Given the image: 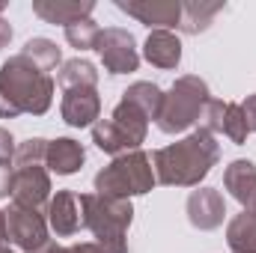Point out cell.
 I'll use <instances>...</instances> for the list:
<instances>
[{
  "label": "cell",
  "mask_w": 256,
  "mask_h": 253,
  "mask_svg": "<svg viewBox=\"0 0 256 253\" xmlns=\"http://www.w3.org/2000/svg\"><path fill=\"white\" fill-rule=\"evenodd\" d=\"M122 98L131 102L137 110H143L149 120H155L158 110H161V98H164V92H161V86H155V84H149V80H140V84L128 86L126 92H122Z\"/></svg>",
  "instance_id": "cell-21"
},
{
  "label": "cell",
  "mask_w": 256,
  "mask_h": 253,
  "mask_svg": "<svg viewBox=\"0 0 256 253\" xmlns=\"http://www.w3.org/2000/svg\"><path fill=\"white\" fill-rule=\"evenodd\" d=\"M155 167L146 152H126L116 155L98 176H96V194L116 196V200H131L140 194H149L155 188Z\"/></svg>",
  "instance_id": "cell-5"
},
{
  "label": "cell",
  "mask_w": 256,
  "mask_h": 253,
  "mask_svg": "<svg viewBox=\"0 0 256 253\" xmlns=\"http://www.w3.org/2000/svg\"><path fill=\"white\" fill-rule=\"evenodd\" d=\"M208 84L196 74H182L170 92H164L161 98V110L155 116V126L164 134H182L191 126L200 122L206 104H208Z\"/></svg>",
  "instance_id": "cell-4"
},
{
  "label": "cell",
  "mask_w": 256,
  "mask_h": 253,
  "mask_svg": "<svg viewBox=\"0 0 256 253\" xmlns=\"http://www.w3.org/2000/svg\"><path fill=\"white\" fill-rule=\"evenodd\" d=\"M120 12H126L131 18H137L140 24L152 27V30H179L182 21V3L179 0H120L116 3Z\"/></svg>",
  "instance_id": "cell-10"
},
{
  "label": "cell",
  "mask_w": 256,
  "mask_h": 253,
  "mask_svg": "<svg viewBox=\"0 0 256 253\" xmlns=\"http://www.w3.org/2000/svg\"><path fill=\"white\" fill-rule=\"evenodd\" d=\"M224 114H226V102L208 98V104H206V110H202V116H200L196 126L202 128V131H208V134H220L224 131Z\"/></svg>",
  "instance_id": "cell-26"
},
{
  "label": "cell",
  "mask_w": 256,
  "mask_h": 253,
  "mask_svg": "<svg viewBox=\"0 0 256 253\" xmlns=\"http://www.w3.org/2000/svg\"><path fill=\"white\" fill-rule=\"evenodd\" d=\"M224 188L232 194V200L244 208V212H254L256 208V164L254 161H232L224 173Z\"/></svg>",
  "instance_id": "cell-14"
},
{
  "label": "cell",
  "mask_w": 256,
  "mask_h": 253,
  "mask_svg": "<svg viewBox=\"0 0 256 253\" xmlns=\"http://www.w3.org/2000/svg\"><path fill=\"white\" fill-rule=\"evenodd\" d=\"M51 202V176L48 170L39 167H15L12 176V206L45 212Z\"/></svg>",
  "instance_id": "cell-9"
},
{
  "label": "cell",
  "mask_w": 256,
  "mask_h": 253,
  "mask_svg": "<svg viewBox=\"0 0 256 253\" xmlns=\"http://www.w3.org/2000/svg\"><path fill=\"white\" fill-rule=\"evenodd\" d=\"M224 218H226V200L218 188H200L188 196V220L194 230L212 232L224 226Z\"/></svg>",
  "instance_id": "cell-13"
},
{
  "label": "cell",
  "mask_w": 256,
  "mask_h": 253,
  "mask_svg": "<svg viewBox=\"0 0 256 253\" xmlns=\"http://www.w3.org/2000/svg\"><path fill=\"white\" fill-rule=\"evenodd\" d=\"M57 84H60V90H68V86H98V72H96V66L90 60L74 57V60L60 66Z\"/></svg>",
  "instance_id": "cell-20"
},
{
  "label": "cell",
  "mask_w": 256,
  "mask_h": 253,
  "mask_svg": "<svg viewBox=\"0 0 256 253\" xmlns=\"http://www.w3.org/2000/svg\"><path fill=\"white\" fill-rule=\"evenodd\" d=\"M63 253H108L98 242H84V244H72V248H63Z\"/></svg>",
  "instance_id": "cell-30"
},
{
  "label": "cell",
  "mask_w": 256,
  "mask_h": 253,
  "mask_svg": "<svg viewBox=\"0 0 256 253\" xmlns=\"http://www.w3.org/2000/svg\"><path fill=\"white\" fill-rule=\"evenodd\" d=\"M9 42H12V27H9L6 18H0V51H3Z\"/></svg>",
  "instance_id": "cell-32"
},
{
  "label": "cell",
  "mask_w": 256,
  "mask_h": 253,
  "mask_svg": "<svg viewBox=\"0 0 256 253\" xmlns=\"http://www.w3.org/2000/svg\"><path fill=\"white\" fill-rule=\"evenodd\" d=\"M48 226L60 236L72 238L84 230V202L80 194L74 190H57V196H51L48 202Z\"/></svg>",
  "instance_id": "cell-12"
},
{
  "label": "cell",
  "mask_w": 256,
  "mask_h": 253,
  "mask_svg": "<svg viewBox=\"0 0 256 253\" xmlns=\"http://www.w3.org/2000/svg\"><path fill=\"white\" fill-rule=\"evenodd\" d=\"M60 114L72 128H90L102 116V98L98 86H68L63 90V104Z\"/></svg>",
  "instance_id": "cell-11"
},
{
  "label": "cell",
  "mask_w": 256,
  "mask_h": 253,
  "mask_svg": "<svg viewBox=\"0 0 256 253\" xmlns=\"http://www.w3.org/2000/svg\"><path fill=\"white\" fill-rule=\"evenodd\" d=\"M21 54L30 57L33 63L39 66V68H45V72H51V68H57V66L63 63V54H60L57 42H51V39H30Z\"/></svg>",
  "instance_id": "cell-22"
},
{
  "label": "cell",
  "mask_w": 256,
  "mask_h": 253,
  "mask_svg": "<svg viewBox=\"0 0 256 253\" xmlns=\"http://www.w3.org/2000/svg\"><path fill=\"white\" fill-rule=\"evenodd\" d=\"M86 161V152L78 140L72 137H57V140H48V155H45V167L57 176H72L84 167Z\"/></svg>",
  "instance_id": "cell-15"
},
{
  "label": "cell",
  "mask_w": 256,
  "mask_h": 253,
  "mask_svg": "<svg viewBox=\"0 0 256 253\" xmlns=\"http://www.w3.org/2000/svg\"><path fill=\"white\" fill-rule=\"evenodd\" d=\"M84 226L108 253H128V226L134 220L131 200H116L104 194H80Z\"/></svg>",
  "instance_id": "cell-3"
},
{
  "label": "cell",
  "mask_w": 256,
  "mask_h": 253,
  "mask_svg": "<svg viewBox=\"0 0 256 253\" xmlns=\"http://www.w3.org/2000/svg\"><path fill=\"white\" fill-rule=\"evenodd\" d=\"M3 214H6V238L18 253H36L51 242L48 238V220L42 212L12 206Z\"/></svg>",
  "instance_id": "cell-7"
},
{
  "label": "cell",
  "mask_w": 256,
  "mask_h": 253,
  "mask_svg": "<svg viewBox=\"0 0 256 253\" xmlns=\"http://www.w3.org/2000/svg\"><path fill=\"white\" fill-rule=\"evenodd\" d=\"M15 137L6 131V128H0V164H12L15 161Z\"/></svg>",
  "instance_id": "cell-27"
},
{
  "label": "cell",
  "mask_w": 256,
  "mask_h": 253,
  "mask_svg": "<svg viewBox=\"0 0 256 253\" xmlns=\"http://www.w3.org/2000/svg\"><path fill=\"white\" fill-rule=\"evenodd\" d=\"M254 214H256V208H254Z\"/></svg>",
  "instance_id": "cell-33"
},
{
  "label": "cell",
  "mask_w": 256,
  "mask_h": 253,
  "mask_svg": "<svg viewBox=\"0 0 256 253\" xmlns=\"http://www.w3.org/2000/svg\"><path fill=\"white\" fill-rule=\"evenodd\" d=\"M220 134H226L236 146H242L244 140H248V120H244V110H242V104H236V102H226V114H224V131Z\"/></svg>",
  "instance_id": "cell-25"
},
{
  "label": "cell",
  "mask_w": 256,
  "mask_h": 253,
  "mask_svg": "<svg viewBox=\"0 0 256 253\" xmlns=\"http://www.w3.org/2000/svg\"><path fill=\"white\" fill-rule=\"evenodd\" d=\"M226 9V3H206V0H191V3H182V21H179V30L196 36V33H206L212 27V21Z\"/></svg>",
  "instance_id": "cell-18"
},
{
  "label": "cell",
  "mask_w": 256,
  "mask_h": 253,
  "mask_svg": "<svg viewBox=\"0 0 256 253\" xmlns=\"http://www.w3.org/2000/svg\"><path fill=\"white\" fill-rule=\"evenodd\" d=\"M143 57L158 68H176L182 63V42L173 30H152L143 45Z\"/></svg>",
  "instance_id": "cell-17"
},
{
  "label": "cell",
  "mask_w": 256,
  "mask_h": 253,
  "mask_svg": "<svg viewBox=\"0 0 256 253\" xmlns=\"http://www.w3.org/2000/svg\"><path fill=\"white\" fill-rule=\"evenodd\" d=\"M220 161V146L214 143V134L196 128L179 143H170L152 155L155 179L161 185H176V188H196L212 167Z\"/></svg>",
  "instance_id": "cell-2"
},
{
  "label": "cell",
  "mask_w": 256,
  "mask_h": 253,
  "mask_svg": "<svg viewBox=\"0 0 256 253\" xmlns=\"http://www.w3.org/2000/svg\"><path fill=\"white\" fill-rule=\"evenodd\" d=\"M54 102V78L30 57L15 54L0 66V120L42 116Z\"/></svg>",
  "instance_id": "cell-1"
},
{
  "label": "cell",
  "mask_w": 256,
  "mask_h": 253,
  "mask_svg": "<svg viewBox=\"0 0 256 253\" xmlns=\"http://www.w3.org/2000/svg\"><path fill=\"white\" fill-rule=\"evenodd\" d=\"M92 9L96 3L84 0V3H72V0H33V12L48 21V24H74V21H84V18H92Z\"/></svg>",
  "instance_id": "cell-16"
},
{
  "label": "cell",
  "mask_w": 256,
  "mask_h": 253,
  "mask_svg": "<svg viewBox=\"0 0 256 253\" xmlns=\"http://www.w3.org/2000/svg\"><path fill=\"white\" fill-rule=\"evenodd\" d=\"M12 176H15V167L0 164V200L3 196H12Z\"/></svg>",
  "instance_id": "cell-28"
},
{
  "label": "cell",
  "mask_w": 256,
  "mask_h": 253,
  "mask_svg": "<svg viewBox=\"0 0 256 253\" xmlns=\"http://www.w3.org/2000/svg\"><path fill=\"white\" fill-rule=\"evenodd\" d=\"M96 51L102 57L104 68L110 74H128V72H137L140 66V54H137V42L134 36L122 30V27H108L98 33V42H96Z\"/></svg>",
  "instance_id": "cell-8"
},
{
  "label": "cell",
  "mask_w": 256,
  "mask_h": 253,
  "mask_svg": "<svg viewBox=\"0 0 256 253\" xmlns=\"http://www.w3.org/2000/svg\"><path fill=\"white\" fill-rule=\"evenodd\" d=\"M242 110H244V120H248V131L256 134V96H250V98L242 104Z\"/></svg>",
  "instance_id": "cell-29"
},
{
  "label": "cell",
  "mask_w": 256,
  "mask_h": 253,
  "mask_svg": "<svg viewBox=\"0 0 256 253\" xmlns=\"http://www.w3.org/2000/svg\"><path fill=\"white\" fill-rule=\"evenodd\" d=\"M45 155H48V140H42V137H33V140H24V143H18V149H15V167H45Z\"/></svg>",
  "instance_id": "cell-24"
},
{
  "label": "cell",
  "mask_w": 256,
  "mask_h": 253,
  "mask_svg": "<svg viewBox=\"0 0 256 253\" xmlns=\"http://www.w3.org/2000/svg\"><path fill=\"white\" fill-rule=\"evenodd\" d=\"M98 24L92 21V18H84V21H74V24H68L66 27V42L72 45V48H78V51H96V42H98Z\"/></svg>",
  "instance_id": "cell-23"
},
{
  "label": "cell",
  "mask_w": 256,
  "mask_h": 253,
  "mask_svg": "<svg viewBox=\"0 0 256 253\" xmlns=\"http://www.w3.org/2000/svg\"><path fill=\"white\" fill-rule=\"evenodd\" d=\"M0 253H12V244L6 238V214L0 212Z\"/></svg>",
  "instance_id": "cell-31"
},
{
  "label": "cell",
  "mask_w": 256,
  "mask_h": 253,
  "mask_svg": "<svg viewBox=\"0 0 256 253\" xmlns=\"http://www.w3.org/2000/svg\"><path fill=\"white\" fill-rule=\"evenodd\" d=\"M226 244L232 253H256V214L242 212L226 226Z\"/></svg>",
  "instance_id": "cell-19"
},
{
  "label": "cell",
  "mask_w": 256,
  "mask_h": 253,
  "mask_svg": "<svg viewBox=\"0 0 256 253\" xmlns=\"http://www.w3.org/2000/svg\"><path fill=\"white\" fill-rule=\"evenodd\" d=\"M146 134H149V116L122 98L114 108L110 120H98L92 126V143L116 158L126 152H137L146 143Z\"/></svg>",
  "instance_id": "cell-6"
}]
</instances>
